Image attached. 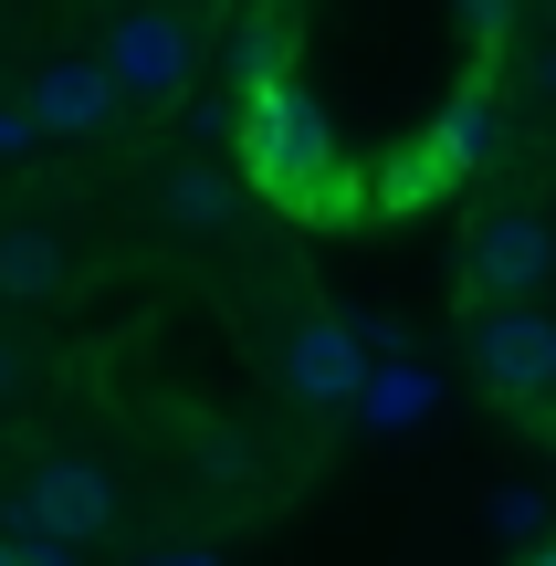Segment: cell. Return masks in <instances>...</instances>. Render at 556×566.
Returning a JSON list of instances; mask_svg holds the SVG:
<instances>
[{"label": "cell", "mask_w": 556, "mask_h": 566, "mask_svg": "<svg viewBox=\"0 0 556 566\" xmlns=\"http://www.w3.org/2000/svg\"><path fill=\"white\" fill-rule=\"evenodd\" d=\"M11 556L21 566H74V546H53V535H11Z\"/></svg>", "instance_id": "13"}, {"label": "cell", "mask_w": 556, "mask_h": 566, "mask_svg": "<svg viewBox=\"0 0 556 566\" xmlns=\"http://www.w3.org/2000/svg\"><path fill=\"white\" fill-rule=\"evenodd\" d=\"M536 95H556V53H546V63H536Z\"/></svg>", "instance_id": "16"}, {"label": "cell", "mask_w": 556, "mask_h": 566, "mask_svg": "<svg viewBox=\"0 0 556 566\" xmlns=\"http://www.w3.org/2000/svg\"><path fill=\"white\" fill-rule=\"evenodd\" d=\"M242 158H252V179H263L273 200L336 210V137H326V116H315L305 84H284V74L252 84V105H242Z\"/></svg>", "instance_id": "1"}, {"label": "cell", "mask_w": 556, "mask_h": 566, "mask_svg": "<svg viewBox=\"0 0 556 566\" xmlns=\"http://www.w3.org/2000/svg\"><path fill=\"white\" fill-rule=\"evenodd\" d=\"M0 566H21V556H11V535H0Z\"/></svg>", "instance_id": "18"}, {"label": "cell", "mask_w": 556, "mask_h": 566, "mask_svg": "<svg viewBox=\"0 0 556 566\" xmlns=\"http://www.w3.org/2000/svg\"><path fill=\"white\" fill-rule=\"evenodd\" d=\"M494 158V95H452L431 126V168H483Z\"/></svg>", "instance_id": "8"}, {"label": "cell", "mask_w": 556, "mask_h": 566, "mask_svg": "<svg viewBox=\"0 0 556 566\" xmlns=\"http://www.w3.org/2000/svg\"><path fill=\"white\" fill-rule=\"evenodd\" d=\"M21 105H32L42 137H95V126L116 116L126 95L105 84V63H95V53H63V63H42V74H32V95H21Z\"/></svg>", "instance_id": "7"}, {"label": "cell", "mask_w": 556, "mask_h": 566, "mask_svg": "<svg viewBox=\"0 0 556 566\" xmlns=\"http://www.w3.org/2000/svg\"><path fill=\"white\" fill-rule=\"evenodd\" d=\"M525 566H556V535H546V546H536V556H525Z\"/></svg>", "instance_id": "17"}, {"label": "cell", "mask_w": 556, "mask_h": 566, "mask_svg": "<svg viewBox=\"0 0 556 566\" xmlns=\"http://www.w3.org/2000/svg\"><path fill=\"white\" fill-rule=\"evenodd\" d=\"M137 566H221L210 546H168V556H137Z\"/></svg>", "instance_id": "14"}, {"label": "cell", "mask_w": 556, "mask_h": 566, "mask_svg": "<svg viewBox=\"0 0 556 566\" xmlns=\"http://www.w3.org/2000/svg\"><path fill=\"white\" fill-rule=\"evenodd\" d=\"M95 63H105V84H116L126 105H179L189 74H200V32L168 21V11H116Z\"/></svg>", "instance_id": "2"}, {"label": "cell", "mask_w": 556, "mask_h": 566, "mask_svg": "<svg viewBox=\"0 0 556 566\" xmlns=\"http://www.w3.org/2000/svg\"><path fill=\"white\" fill-rule=\"evenodd\" d=\"M53 283H63V252H53V231L11 221V231H0V294H21V304H32V294H53Z\"/></svg>", "instance_id": "9"}, {"label": "cell", "mask_w": 556, "mask_h": 566, "mask_svg": "<svg viewBox=\"0 0 556 566\" xmlns=\"http://www.w3.org/2000/svg\"><path fill=\"white\" fill-rule=\"evenodd\" d=\"M231 210H242V189H231L221 168H179V179H168V221H189V231H221Z\"/></svg>", "instance_id": "10"}, {"label": "cell", "mask_w": 556, "mask_h": 566, "mask_svg": "<svg viewBox=\"0 0 556 566\" xmlns=\"http://www.w3.org/2000/svg\"><path fill=\"white\" fill-rule=\"evenodd\" d=\"M357 409H368L378 430H410L420 409H431V378H420V367H389V378H368V399H357Z\"/></svg>", "instance_id": "11"}, {"label": "cell", "mask_w": 556, "mask_h": 566, "mask_svg": "<svg viewBox=\"0 0 556 566\" xmlns=\"http://www.w3.org/2000/svg\"><path fill=\"white\" fill-rule=\"evenodd\" d=\"M32 137H42V126H32V105H0V158H21Z\"/></svg>", "instance_id": "12"}, {"label": "cell", "mask_w": 556, "mask_h": 566, "mask_svg": "<svg viewBox=\"0 0 556 566\" xmlns=\"http://www.w3.org/2000/svg\"><path fill=\"white\" fill-rule=\"evenodd\" d=\"M546 273H556V231L536 221V210H494V221L473 231V294H483V315H494V304H536Z\"/></svg>", "instance_id": "6"}, {"label": "cell", "mask_w": 556, "mask_h": 566, "mask_svg": "<svg viewBox=\"0 0 556 566\" xmlns=\"http://www.w3.org/2000/svg\"><path fill=\"white\" fill-rule=\"evenodd\" d=\"M11 388H21V346L0 336V399H11Z\"/></svg>", "instance_id": "15"}, {"label": "cell", "mask_w": 556, "mask_h": 566, "mask_svg": "<svg viewBox=\"0 0 556 566\" xmlns=\"http://www.w3.org/2000/svg\"><path fill=\"white\" fill-rule=\"evenodd\" d=\"M116 525V472L105 462H32L11 493V535H53V546H95Z\"/></svg>", "instance_id": "3"}, {"label": "cell", "mask_w": 556, "mask_h": 566, "mask_svg": "<svg viewBox=\"0 0 556 566\" xmlns=\"http://www.w3.org/2000/svg\"><path fill=\"white\" fill-rule=\"evenodd\" d=\"M473 367L494 399H556V315L546 304H494V315L473 325Z\"/></svg>", "instance_id": "4"}, {"label": "cell", "mask_w": 556, "mask_h": 566, "mask_svg": "<svg viewBox=\"0 0 556 566\" xmlns=\"http://www.w3.org/2000/svg\"><path fill=\"white\" fill-rule=\"evenodd\" d=\"M368 346H357V315H315V325H294V346H284V388L305 409H357L368 399Z\"/></svg>", "instance_id": "5"}]
</instances>
